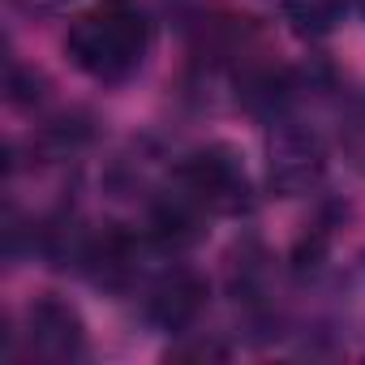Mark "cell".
Returning a JSON list of instances; mask_svg holds the SVG:
<instances>
[{
  "label": "cell",
  "mask_w": 365,
  "mask_h": 365,
  "mask_svg": "<svg viewBox=\"0 0 365 365\" xmlns=\"http://www.w3.org/2000/svg\"><path fill=\"white\" fill-rule=\"evenodd\" d=\"M356 9H361V14H365V0H356Z\"/></svg>",
  "instance_id": "9c48e42d"
},
{
  "label": "cell",
  "mask_w": 365,
  "mask_h": 365,
  "mask_svg": "<svg viewBox=\"0 0 365 365\" xmlns=\"http://www.w3.org/2000/svg\"><path fill=\"white\" fill-rule=\"evenodd\" d=\"M284 5V18L288 26L301 35V39H322L339 26L344 18V0H279Z\"/></svg>",
  "instance_id": "8992f818"
},
{
  "label": "cell",
  "mask_w": 365,
  "mask_h": 365,
  "mask_svg": "<svg viewBox=\"0 0 365 365\" xmlns=\"http://www.w3.org/2000/svg\"><path fill=\"white\" fill-rule=\"evenodd\" d=\"M69 61L95 82H125L150 52V18L138 0H95L65 31Z\"/></svg>",
  "instance_id": "6da1fadb"
},
{
  "label": "cell",
  "mask_w": 365,
  "mask_h": 365,
  "mask_svg": "<svg viewBox=\"0 0 365 365\" xmlns=\"http://www.w3.org/2000/svg\"><path fill=\"white\" fill-rule=\"evenodd\" d=\"M22 339H26V352L35 361L65 365V361H78L86 352V322L65 297H39L26 309Z\"/></svg>",
  "instance_id": "277c9868"
},
{
  "label": "cell",
  "mask_w": 365,
  "mask_h": 365,
  "mask_svg": "<svg viewBox=\"0 0 365 365\" xmlns=\"http://www.w3.org/2000/svg\"><path fill=\"white\" fill-rule=\"evenodd\" d=\"M172 190L190 198L202 215H241L250 211V176L232 146H198L172 172Z\"/></svg>",
  "instance_id": "7a4b0ae2"
},
{
  "label": "cell",
  "mask_w": 365,
  "mask_h": 365,
  "mask_svg": "<svg viewBox=\"0 0 365 365\" xmlns=\"http://www.w3.org/2000/svg\"><path fill=\"white\" fill-rule=\"evenodd\" d=\"M168 356H176V361H180V356H215V361H220V356H228V348H224V344H202V339H198V344H190V348H172Z\"/></svg>",
  "instance_id": "52a82bcc"
},
{
  "label": "cell",
  "mask_w": 365,
  "mask_h": 365,
  "mask_svg": "<svg viewBox=\"0 0 365 365\" xmlns=\"http://www.w3.org/2000/svg\"><path fill=\"white\" fill-rule=\"evenodd\" d=\"M26 9H52V5H61V0H22Z\"/></svg>",
  "instance_id": "ba28073f"
},
{
  "label": "cell",
  "mask_w": 365,
  "mask_h": 365,
  "mask_svg": "<svg viewBox=\"0 0 365 365\" xmlns=\"http://www.w3.org/2000/svg\"><path fill=\"white\" fill-rule=\"evenodd\" d=\"M207 305V279L190 267L168 271L150 292H146V318L159 331H185Z\"/></svg>",
  "instance_id": "5b68a950"
},
{
  "label": "cell",
  "mask_w": 365,
  "mask_h": 365,
  "mask_svg": "<svg viewBox=\"0 0 365 365\" xmlns=\"http://www.w3.org/2000/svg\"><path fill=\"white\" fill-rule=\"evenodd\" d=\"M267 155H271V190L279 198L309 194L322 180V168H327L322 138L309 125H301V120H279L271 129Z\"/></svg>",
  "instance_id": "3957f363"
}]
</instances>
